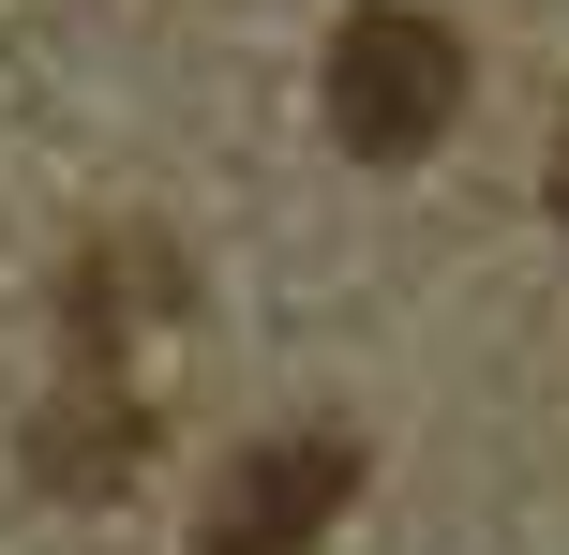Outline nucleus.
Listing matches in <instances>:
<instances>
[{"mask_svg": "<svg viewBox=\"0 0 569 555\" xmlns=\"http://www.w3.org/2000/svg\"><path fill=\"white\" fill-rule=\"evenodd\" d=\"M555 210H569V166H555Z\"/></svg>", "mask_w": 569, "mask_h": 555, "instance_id": "nucleus-4", "label": "nucleus"}, {"mask_svg": "<svg viewBox=\"0 0 569 555\" xmlns=\"http://www.w3.org/2000/svg\"><path fill=\"white\" fill-rule=\"evenodd\" d=\"M450 120H465V46H450V16H420V0H360V16L330 30V136L360 150V166H420Z\"/></svg>", "mask_w": 569, "mask_h": 555, "instance_id": "nucleus-1", "label": "nucleus"}, {"mask_svg": "<svg viewBox=\"0 0 569 555\" xmlns=\"http://www.w3.org/2000/svg\"><path fill=\"white\" fill-rule=\"evenodd\" d=\"M150 450V406H120V390H60V420L30 436V466L60 480V496H90V480H120Z\"/></svg>", "mask_w": 569, "mask_h": 555, "instance_id": "nucleus-3", "label": "nucleus"}, {"mask_svg": "<svg viewBox=\"0 0 569 555\" xmlns=\"http://www.w3.org/2000/svg\"><path fill=\"white\" fill-rule=\"evenodd\" d=\"M360 496V436H256L210 496L196 555H315V526H345Z\"/></svg>", "mask_w": 569, "mask_h": 555, "instance_id": "nucleus-2", "label": "nucleus"}]
</instances>
